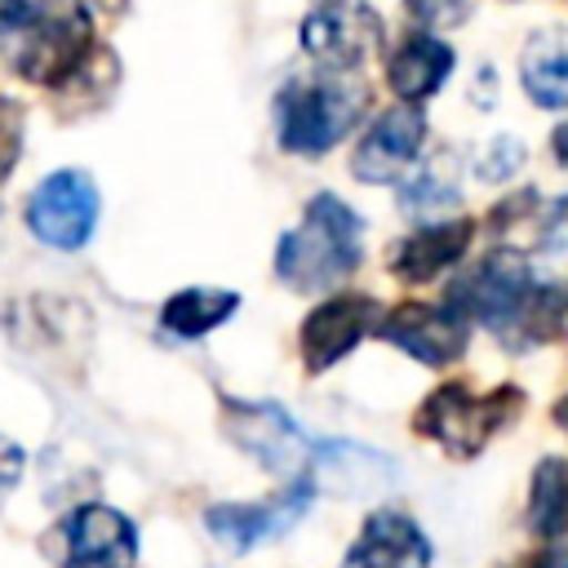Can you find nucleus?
Segmentation results:
<instances>
[{"label":"nucleus","mask_w":568,"mask_h":568,"mask_svg":"<svg viewBox=\"0 0 568 568\" xmlns=\"http://www.w3.org/2000/svg\"><path fill=\"white\" fill-rule=\"evenodd\" d=\"M311 484L333 488L342 497L382 493L386 484H395V462L386 453L351 444V439H320L311 453Z\"/></svg>","instance_id":"nucleus-16"},{"label":"nucleus","mask_w":568,"mask_h":568,"mask_svg":"<svg viewBox=\"0 0 568 568\" xmlns=\"http://www.w3.org/2000/svg\"><path fill=\"white\" fill-rule=\"evenodd\" d=\"M550 151H555V160L568 169V120H564V124L550 133Z\"/></svg>","instance_id":"nucleus-29"},{"label":"nucleus","mask_w":568,"mask_h":568,"mask_svg":"<svg viewBox=\"0 0 568 568\" xmlns=\"http://www.w3.org/2000/svg\"><path fill=\"white\" fill-rule=\"evenodd\" d=\"M364 262V217L320 191L306 200V213L275 244V275L293 293H337Z\"/></svg>","instance_id":"nucleus-1"},{"label":"nucleus","mask_w":568,"mask_h":568,"mask_svg":"<svg viewBox=\"0 0 568 568\" xmlns=\"http://www.w3.org/2000/svg\"><path fill=\"white\" fill-rule=\"evenodd\" d=\"M470 240H475V217H466V213L435 217V222L417 226L413 235H404L399 244H390L386 266L404 284H426V280L444 275L448 266H457L466 257Z\"/></svg>","instance_id":"nucleus-15"},{"label":"nucleus","mask_w":568,"mask_h":568,"mask_svg":"<svg viewBox=\"0 0 568 568\" xmlns=\"http://www.w3.org/2000/svg\"><path fill=\"white\" fill-rule=\"evenodd\" d=\"M462 204V169L453 151H435L426 155L404 182H399V209L408 217H430L435 213H453Z\"/></svg>","instance_id":"nucleus-19"},{"label":"nucleus","mask_w":568,"mask_h":568,"mask_svg":"<svg viewBox=\"0 0 568 568\" xmlns=\"http://www.w3.org/2000/svg\"><path fill=\"white\" fill-rule=\"evenodd\" d=\"M382 320V302L368 293H328L306 320H302V364L306 373H324L337 359H346Z\"/></svg>","instance_id":"nucleus-11"},{"label":"nucleus","mask_w":568,"mask_h":568,"mask_svg":"<svg viewBox=\"0 0 568 568\" xmlns=\"http://www.w3.org/2000/svg\"><path fill=\"white\" fill-rule=\"evenodd\" d=\"M519 84L541 111H568V27L528 36L519 53Z\"/></svg>","instance_id":"nucleus-18"},{"label":"nucleus","mask_w":568,"mask_h":568,"mask_svg":"<svg viewBox=\"0 0 568 568\" xmlns=\"http://www.w3.org/2000/svg\"><path fill=\"white\" fill-rule=\"evenodd\" d=\"M311 497H315L311 475H297V479H288V484H284L275 497H266V501H222V506H209V510H204V528H209L231 555H248L253 546H262V541L288 532V528L306 515Z\"/></svg>","instance_id":"nucleus-10"},{"label":"nucleus","mask_w":568,"mask_h":568,"mask_svg":"<svg viewBox=\"0 0 568 568\" xmlns=\"http://www.w3.org/2000/svg\"><path fill=\"white\" fill-rule=\"evenodd\" d=\"M404 9L422 27H453L470 13V0H404Z\"/></svg>","instance_id":"nucleus-25"},{"label":"nucleus","mask_w":568,"mask_h":568,"mask_svg":"<svg viewBox=\"0 0 568 568\" xmlns=\"http://www.w3.org/2000/svg\"><path fill=\"white\" fill-rule=\"evenodd\" d=\"M555 426L568 435V395H559V399H555Z\"/></svg>","instance_id":"nucleus-30"},{"label":"nucleus","mask_w":568,"mask_h":568,"mask_svg":"<svg viewBox=\"0 0 568 568\" xmlns=\"http://www.w3.org/2000/svg\"><path fill=\"white\" fill-rule=\"evenodd\" d=\"M22 466H27V453H22L13 439H4V435H0V506H4V497L18 488Z\"/></svg>","instance_id":"nucleus-26"},{"label":"nucleus","mask_w":568,"mask_h":568,"mask_svg":"<svg viewBox=\"0 0 568 568\" xmlns=\"http://www.w3.org/2000/svg\"><path fill=\"white\" fill-rule=\"evenodd\" d=\"M382 36H386L382 13L364 0H320L302 22V49L320 67H337V71H355L359 62H368Z\"/></svg>","instance_id":"nucleus-9"},{"label":"nucleus","mask_w":568,"mask_h":568,"mask_svg":"<svg viewBox=\"0 0 568 568\" xmlns=\"http://www.w3.org/2000/svg\"><path fill=\"white\" fill-rule=\"evenodd\" d=\"M364 106L368 84L359 80V71H302L275 93V138L288 155H324L355 129Z\"/></svg>","instance_id":"nucleus-2"},{"label":"nucleus","mask_w":568,"mask_h":568,"mask_svg":"<svg viewBox=\"0 0 568 568\" xmlns=\"http://www.w3.org/2000/svg\"><path fill=\"white\" fill-rule=\"evenodd\" d=\"M27 9H31V0H0V36H9L27 18Z\"/></svg>","instance_id":"nucleus-27"},{"label":"nucleus","mask_w":568,"mask_h":568,"mask_svg":"<svg viewBox=\"0 0 568 568\" xmlns=\"http://www.w3.org/2000/svg\"><path fill=\"white\" fill-rule=\"evenodd\" d=\"M528 226H532L541 253H564L568 248V195H555V200L537 204Z\"/></svg>","instance_id":"nucleus-22"},{"label":"nucleus","mask_w":568,"mask_h":568,"mask_svg":"<svg viewBox=\"0 0 568 568\" xmlns=\"http://www.w3.org/2000/svg\"><path fill=\"white\" fill-rule=\"evenodd\" d=\"M240 306V293L231 288H182L160 306V324L178 337H204L217 324H226Z\"/></svg>","instance_id":"nucleus-21"},{"label":"nucleus","mask_w":568,"mask_h":568,"mask_svg":"<svg viewBox=\"0 0 568 568\" xmlns=\"http://www.w3.org/2000/svg\"><path fill=\"white\" fill-rule=\"evenodd\" d=\"M373 333L426 368H448L470 342V320L448 302H399L382 311Z\"/></svg>","instance_id":"nucleus-8"},{"label":"nucleus","mask_w":568,"mask_h":568,"mask_svg":"<svg viewBox=\"0 0 568 568\" xmlns=\"http://www.w3.org/2000/svg\"><path fill=\"white\" fill-rule=\"evenodd\" d=\"M18 155H22V106L0 98V186L9 182Z\"/></svg>","instance_id":"nucleus-24"},{"label":"nucleus","mask_w":568,"mask_h":568,"mask_svg":"<svg viewBox=\"0 0 568 568\" xmlns=\"http://www.w3.org/2000/svg\"><path fill=\"white\" fill-rule=\"evenodd\" d=\"M27 226L40 244L58 253H75L98 231V186L80 169H58L36 182L27 195Z\"/></svg>","instance_id":"nucleus-7"},{"label":"nucleus","mask_w":568,"mask_h":568,"mask_svg":"<svg viewBox=\"0 0 568 568\" xmlns=\"http://www.w3.org/2000/svg\"><path fill=\"white\" fill-rule=\"evenodd\" d=\"M222 430L226 439L248 453L262 470L280 475L284 484L297 475H311L315 439L271 399H222Z\"/></svg>","instance_id":"nucleus-5"},{"label":"nucleus","mask_w":568,"mask_h":568,"mask_svg":"<svg viewBox=\"0 0 568 568\" xmlns=\"http://www.w3.org/2000/svg\"><path fill=\"white\" fill-rule=\"evenodd\" d=\"M510 568H555V550L546 546V550H528L524 559H515Z\"/></svg>","instance_id":"nucleus-28"},{"label":"nucleus","mask_w":568,"mask_h":568,"mask_svg":"<svg viewBox=\"0 0 568 568\" xmlns=\"http://www.w3.org/2000/svg\"><path fill=\"white\" fill-rule=\"evenodd\" d=\"M519 164H524L519 138H488V146L475 155V173H479L484 182H501V178H510Z\"/></svg>","instance_id":"nucleus-23"},{"label":"nucleus","mask_w":568,"mask_h":568,"mask_svg":"<svg viewBox=\"0 0 568 568\" xmlns=\"http://www.w3.org/2000/svg\"><path fill=\"white\" fill-rule=\"evenodd\" d=\"M524 413V390L519 386H493L484 395H475L466 382H444L435 386L413 417V430L435 439L448 457L470 462L488 448L493 435H501L510 422H519Z\"/></svg>","instance_id":"nucleus-4"},{"label":"nucleus","mask_w":568,"mask_h":568,"mask_svg":"<svg viewBox=\"0 0 568 568\" xmlns=\"http://www.w3.org/2000/svg\"><path fill=\"white\" fill-rule=\"evenodd\" d=\"M426 146V111L417 102H399V106H386L368 129L364 138L355 142V155H351V173L368 186H386V182H399V173L422 155Z\"/></svg>","instance_id":"nucleus-12"},{"label":"nucleus","mask_w":568,"mask_h":568,"mask_svg":"<svg viewBox=\"0 0 568 568\" xmlns=\"http://www.w3.org/2000/svg\"><path fill=\"white\" fill-rule=\"evenodd\" d=\"M453 62H457L453 49L422 27V31H408L386 53V84L399 102H426L430 93L444 89V80L453 75Z\"/></svg>","instance_id":"nucleus-17"},{"label":"nucleus","mask_w":568,"mask_h":568,"mask_svg":"<svg viewBox=\"0 0 568 568\" xmlns=\"http://www.w3.org/2000/svg\"><path fill=\"white\" fill-rule=\"evenodd\" d=\"M430 564H435V546H430L426 528L408 510L382 506V510L364 515V524L337 568H430Z\"/></svg>","instance_id":"nucleus-14"},{"label":"nucleus","mask_w":568,"mask_h":568,"mask_svg":"<svg viewBox=\"0 0 568 568\" xmlns=\"http://www.w3.org/2000/svg\"><path fill=\"white\" fill-rule=\"evenodd\" d=\"M58 541H62V568H133L138 559L133 519L102 501L75 506L62 519Z\"/></svg>","instance_id":"nucleus-13"},{"label":"nucleus","mask_w":568,"mask_h":568,"mask_svg":"<svg viewBox=\"0 0 568 568\" xmlns=\"http://www.w3.org/2000/svg\"><path fill=\"white\" fill-rule=\"evenodd\" d=\"M532 271H528V257L510 244H497L488 257H479L466 275L453 280L448 288V306L462 311L466 320H479L484 328L510 337L515 333V320H519V306L532 288Z\"/></svg>","instance_id":"nucleus-6"},{"label":"nucleus","mask_w":568,"mask_h":568,"mask_svg":"<svg viewBox=\"0 0 568 568\" xmlns=\"http://www.w3.org/2000/svg\"><path fill=\"white\" fill-rule=\"evenodd\" d=\"M528 528L541 541H559L568 532V462L541 457L528 479Z\"/></svg>","instance_id":"nucleus-20"},{"label":"nucleus","mask_w":568,"mask_h":568,"mask_svg":"<svg viewBox=\"0 0 568 568\" xmlns=\"http://www.w3.org/2000/svg\"><path fill=\"white\" fill-rule=\"evenodd\" d=\"M4 40H13L9 62L22 80L62 89L80 80L93 62V13L80 0H44L31 4Z\"/></svg>","instance_id":"nucleus-3"}]
</instances>
